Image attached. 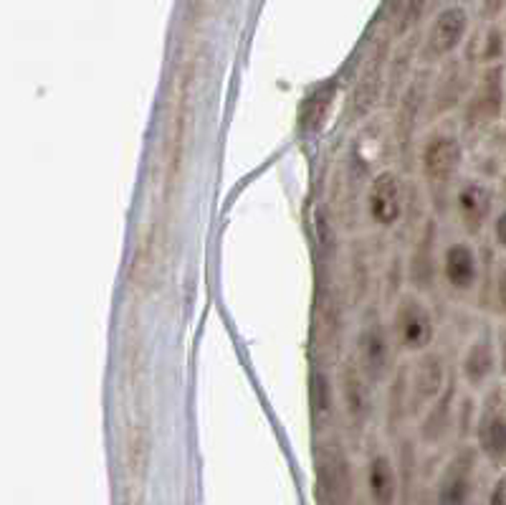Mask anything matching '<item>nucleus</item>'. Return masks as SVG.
I'll list each match as a JSON object with an SVG mask.
<instances>
[{
    "label": "nucleus",
    "instance_id": "obj_19",
    "mask_svg": "<svg viewBox=\"0 0 506 505\" xmlns=\"http://www.w3.org/2000/svg\"><path fill=\"white\" fill-rule=\"evenodd\" d=\"M456 379L451 376L448 387L443 388V394L430 404V409L423 414V424H421V437L428 444H436L446 437L451 419H454V406H456Z\"/></svg>",
    "mask_w": 506,
    "mask_h": 505
},
{
    "label": "nucleus",
    "instance_id": "obj_16",
    "mask_svg": "<svg viewBox=\"0 0 506 505\" xmlns=\"http://www.w3.org/2000/svg\"><path fill=\"white\" fill-rule=\"evenodd\" d=\"M474 450L471 447L458 450L456 455L448 460V465L443 468L438 493H436V505H469L471 493H474Z\"/></svg>",
    "mask_w": 506,
    "mask_h": 505
},
{
    "label": "nucleus",
    "instance_id": "obj_12",
    "mask_svg": "<svg viewBox=\"0 0 506 505\" xmlns=\"http://www.w3.org/2000/svg\"><path fill=\"white\" fill-rule=\"evenodd\" d=\"M317 480H319L322 505H352V495H355L352 468H349V457L337 439H329L322 444Z\"/></svg>",
    "mask_w": 506,
    "mask_h": 505
},
{
    "label": "nucleus",
    "instance_id": "obj_26",
    "mask_svg": "<svg viewBox=\"0 0 506 505\" xmlns=\"http://www.w3.org/2000/svg\"><path fill=\"white\" fill-rule=\"evenodd\" d=\"M494 234H496L499 244H506V211H502L496 216V221H494Z\"/></svg>",
    "mask_w": 506,
    "mask_h": 505
},
{
    "label": "nucleus",
    "instance_id": "obj_6",
    "mask_svg": "<svg viewBox=\"0 0 506 505\" xmlns=\"http://www.w3.org/2000/svg\"><path fill=\"white\" fill-rule=\"evenodd\" d=\"M408 208V185L392 168L377 170L365 188V214L377 229H395Z\"/></svg>",
    "mask_w": 506,
    "mask_h": 505
},
{
    "label": "nucleus",
    "instance_id": "obj_7",
    "mask_svg": "<svg viewBox=\"0 0 506 505\" xmlns=\"http://www.w3.org/2000/svg\"><path fill=\"white\" fill-rule=\"evenodd\" d=\"M469 34V13L461 5H448L430 20L423 41L418 46V64L421 67H441L451 59Z\"/></svg>",
    "mask_w": 506,
    "mask_h": 505
},
{
    "label": "nucleus",
    "instance_id": "obj_11",
    "mask_svg": "<svg viewBox=\"0 0 506 505\" xmlns=\"http://www.w3.org/2000/svg\"><path fill=\"white\" fill-rule=\"evenodd\" d=\"M451 373L448 366L436 351H425V354L413 355L408 363V388H410V414L421 417L425 414L430 404L443 394V388L448 387Z\"/></svg>",
    "mask_w": 506,
    "mask_h": 505
},
{
    "label": "nucleus",
    "instance_id": "obj_4",
    "mask_svg": "<svg viewBox=\"0 0 506 505\" xmlns=\"http://www.w3.org/2000/svg\"><path fill=\"white\" fill-rule=\"evenodd\" d=\"M395 338H392L390 322H385L377 310H367V318L359 322L357 338H355V358H357L359 369L365 371V376L370 379L373 387H382L392 379V373L398 369L395 363Z\"/></svg>",
    "mask_w": 506,
    "mask_h": 505
},
{
    "label": "nucleus",
    "instance_id": "obj_23",
    "mask_svg": "<svg viewBox=\"0 0 506 505\" xmlns=\"http://www.w3.org/2000/svg\"><path fill=\"white\" fill-rule=\"evenodd\" d=\"M130 462H132V470L140 472L145 468V462H148V432L142 429V427H137V429H132L130 435Z\"/></svg>",
    "mask_w": 506,
    "mask_h": 505
},
{
    "label": "nucleus",
    "instance_id": "obj_22",
    "mask_svg": "<svg viewBox=\"0 0 506 505\" xmlns=\"http://www.w3.org/2000/svg\"><path fill=\"white\" fill-rule=\"evenodd\" d=\"M309 409L317 429L327 427L334 417V384L327 369H314L309 379Z\"/></svg>",
    "mask_w": 506,
    "mask_h": 505
},
{
    "label": "nucleus",
    "instance_id": "obj_18",
    "mask_svg": "<svg viewBox=\"0 0 506 505\" xmlns=\"http://www.w3.org/2000/svg\"><path fill=\"white\" fill-rule=\"evenodd\" d=\"M476 439L481 452L491 460H504L506 457V414L499 406H484L478 424H476Z\"/></svg>",
    "mask_w": 506,
    "mask_h": 505
},
{
    "label": "nucleus",
    "instance_id": "obj_20",
    "mask_svg": "<svg viewBox=\"0 0 506 505\" xmlns=\"http://www.w3.org/2000/svg\"><path fill=\"white\" fill-rule=\"evenodd\" d=\"M367 488L375 505L398 503V470L388 455H375L367 465Z\"/></svg>",
    "mask_w": 506,
    "mask_h": 505
},
{
    "label": "nucleus",
    "instance_id": "obj_14",
    "mask_svg": "<svg viewBox=\"0 0 506 505\" xmlns=\"http://www.w3.org/2000/svg\"><path fill=\"white\" fill-rule=\"evenodd\" d=\"M337 391H340V402H342L344 417L347 421L362 429L367 419H370V406H373V384L365 376V371L359 369L355 354L344 355V361L340 363V376H337Z\"/></svg>",
    "mask_w": 506,
    "mask_h": 505
},
{
    "label": "nucleus",
    "instance_id": "obj_24",
    "mask_svg": "<svg viewBox=\"0 0 506 505\" xmlns=\"http://www.w3.org/2000/svg\"><path fill=\"white\" fill-rule=\"evenodd\" d=\"M502 53H504V36H502L499 29H489V31H486V38H484V49H481V61H484V64H491V61H496Z\"/></svg>",
    "mask_w": 506,
    "mask_h": 505
},
{
    "label": "nucleus",
    "instance_id": "obj_1",
    "mask_svg": "<svg viewBox=\"0 0 506 505\" xmlns=\"http://www.w3.org/2000/svg\"><path fill=\"white\" fill-rule=\"evenodd\" d=\"M415 160H418V170L423 178L428 203L438 214L443 208L448 211L451 199H454L451 188H456L458 181H461L458 173H461V166L466 160V148H463L461 133L448 119L430 125L428 133L418 143V158Z\"/></svg>",
    "mask_w": 506,
    "mask_h": 505
},
{
    "label": "nucleus",
    "instance_id": "obj_17",
    "mask_svg": "<svg viewBox=\"0 0 506 505\" xmlns=\"http://www.w3.org/2000/svg\"><path fill=\"white\" fill-rule=\"evenodd\" d=\"M496 369V348L489 333L476 336L461 355V379L471 388L486 387Z\"/></svg>",
    "mask_w": 506,
    "mask_h": 505
},
{
    "label": "nucleus",
    "instance_id": "obj_25",
    "mask_svg": "<svg viewBox=\"0 0 506 505\" xmlns=\"http://www.w3.org/2000/svg\"><path fill=\"white\" fill-rule=\"evenodd\" d=\"M489 505H506V477H502L491 490Z\"/></svg>",
    "mask_w": 506,
    "mask_h": 505
},
{
    "label": "nucleus",
    "instance_id": "obj_15",
    "mask_svg": "<svg viewBox=\"0 0 506 505\" xmlns=\"http://www.w3.org/2000/svg\"><path fill=\"white\" fill-rule=\"evenodd\" d=\"M441 282L448 292L469 295L478 285V254L469 239L448 241L441 254Z\"/></svg>",
    "mask_w": 506,
    "mask_h": 505
},
{
    "label": "nucleus",
    "instance_id": "obj_10",
    "mask_svg": "<svg viewBox=\"0 0 506 505\" xmlns=\"http://www.w3.org/2000/svg\"><path fill=\"white\" fill-rule=\"evenodd\" d=\"M469 69L456 56L446 59L441 67L433 69L430 79V94H428V125H436L441 119H448L456 110L463 107V102L471 92V82L466 79Z\"/></svg>",
    "mask_w": 506,
    "mask_h": 505
},
{
    "label": "nucleus",
    "instance_id": "obj_27",
    "mask_svg": "<svg viewBox=\"0 0 506 505\" xmlns=\"http://www.w3.org/2000/svg\"><path fill=\"white\" fill-rule=\"evenodd\" d=\"M496 297H499V305L504 310L506 315V270L499 272V280H496Z\"/></svg>",
    "mask_w": 506,
    "mask_h": 505
},
{
    "label": "nucleus",
    "instance_id": "obj_9",
    "mask_svg": "<svg viewBox=\"0 0 506 505\" xmlns=\"http://www.w3.org/2000/svg\"><path fill=\"white\" fill-rule=\"evenodd\" d=\"M441 254L443 252H438V216L428 214L421 221V229L410 247L408 265H406L410 289L425 295L441 282Z\"/></svg>",
    "mask_w": 506,
    "mask_h": 505
},
{
    "label": "nucleus",
    "instance_id": "obj_21",
    "mask_svg": "<svg viewBox=\"0 0 506 505\" xmlns=\"http://www.w3.org/2000/svg\"><path fill=\"white\" fill-rule=\"evenodd\" d=\"M157 254H160V232H157V226H149L140 241V249L132 259L130 270V282L140 292H148L152 274H155V265H157Z\"/></svg>",
    "mask_w": 506,
    "mask_h": 505
},
{
    "label": "nucleus",
    "instance_id": "obj_2",
    "mask_svg": "<svg viewBox=\"0 0 506 505\" xmlns=\"http://www.w3.org/2000/svg\"><path fill=\"white\" fill-rule=\"evenodd\" d=\"M390 330L398 351L406 355L425 354L438 336V322L425 295L403 289L390 307Z\"/></svg>",
    "mask_w": 506,
    "mask_h": 505
},
{
    "label": "nucleus",
    "instance_id": "obj_8",
    "mask_svg": "<svg viewBox=\"0 0 506 505\" xmlns=\"http://www.w3.org/2000/svg\"><path fill=\"white\" fill-rule=\"evenodd\" d=\"M502 107H504L502 69L489 67L486 71H481V77L476 79L461 107V135H474L476 130L491 125L502 115Z\"/></svg>",
    "mask_w": 506,
    "mask_h": 505
},
{
    "label": "nucleus",
    "instance_id": "obj_3",
    "mask_svg": "<svg viewBox=\"0 0 506 505\" xmlns=\"http://www.w3.org/2000/svg\"><path fill=\"white\" fill-rule=\"evenodd\" d=\"M430 79H433V69L421 67L415 69L413 79L406 86V92L400 94L398 104L392 107L395 118H392V143L398 155L406 160L413 158L415 145L421 143L418 135L428 122V94H430Z\"/></svg>",
    "mask_w": 506,
    "mask_h": 505
},
{
    "label": "nucleus",
    "instance_id": "obj_13",
    "mask_svg": "<svg viewBox=\"0 0 506 505\" xmlns=\"http://www.w3.org/2000/svg\"><path fill=\"white\" fill-rule=\"evenodd\" d=\"M454 211L466 236H478L494 214V191L478 178H461L454 188Z\"/></svg>",
    "mask_w": 506,
    "mask_h": 505
},
{
    "label": "nucleus",
    "instance_id": "obj_5",
    "mask_svg": "<svg viewBox=\"0 0 506 505\" xmlns=\"http://www.w3.org/2000/svg\"><path fill=\"white\" fill-rule=\"evenodd\" d=\"M390 56V41L377 38L375 46L370 49L365 64L359 69L352 94H349V118H352V122H367L373 118L377 104L385 97Z\"/></svg>",
    "mask_w": 506,
    "mask_h": 505
}]
</instances>
